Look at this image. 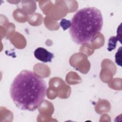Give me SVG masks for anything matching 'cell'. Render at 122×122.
Here are the masks:
<instances>
[{
	"mask_svg": "<svg viewBox=\"0 0 122 122\" xmlns=\"http://www.w3.org/2000/svg\"><path fill=\"white\" fill-rule=\"evenodd\" d=\"M60 26L63 30H66L71 26V22L70 20H67L66 19H62L60 22Z\"/></svg>",
	"mask_w": 122,
	"mask_h": 122,
	"instance_id": "5b68a950",
	"label": "cell"
},
{
	"mask_svg": "<svg viewBox=\"0 0 122 122\" xmlns=\"http://www.w3.org/2000/svg\"><path fill=\"white\" fill-rule=\"evenodd\" d=\"M118 41H119L121 43V40L118 38L117 36L111 37L108 41V47L107 50L111 51L115 49Z\"/></svg>",
	"mask_w": 122,
	"mask_h": 122,
	"instance_id": "277c9868",
	"label": "cell"
},
{
	"mask_svg": "<svg viewBox=\"0 0 122 122\" xmlns=\"http://www.w3.org/2000/svg\"><path fill=\"white\" fill-rule=\"evenodd\" d=\"M121 57H122V47H120L115 55V62L118 65L122 66V61H121Z\"/></svg>",
	"mask_w": 122,
	"mask_h": 122,
	"instance_id": "8992f818",
	"label": "cell"
},
{
	"mask_svg": "<svg viewBox=\"0 0 122 122\" xmlns=\"http://www.w3.org/2000/svg\"><path fill=\"white\" fill-rule=\"evenodd\" d=\"M35 57L43 62H49L52 61L54 57L53 54L42 47L37 48L34 52Z\"/></svg>",
	"mask_w": 122,
	"mask_h": 122,
	"instance_id": "3957f363",
	"label": "cell"
},
{
	"mask_svg": "<svg viewBox=\"0 0 122 122\" xmlns=\"http://www.w3.org/2000/svg\"><path fill=\"white\" fill-rule=\"evenodd\" d=\"M47 90V85L42 78L32 71L23 70L12 81L10 95L18 108L33 111L43 102Z\"/></svg>",
	"mask_w": 122,
	"mask_h": 122,
	"instance_id": "6da1fadb",
	"label": "cell"
},
{
	"mask_svg": "<svg viewBox=\"0 0 122 122\" xmlns=\"http://www.w3.org/2000/svg\"><path fill=\"white\" fill-rule=\"evenodd\" d=\"M70 28V34L77 44L92 42L102 29L103 18L99 10L95 7H86L79 10L73 15Z\"/></svg>",
	"mask_w": 122,
	"mask_h": 122,
	"instance_id": "7a4b0ae2",
	"label": "cell"
}]
</instances>
